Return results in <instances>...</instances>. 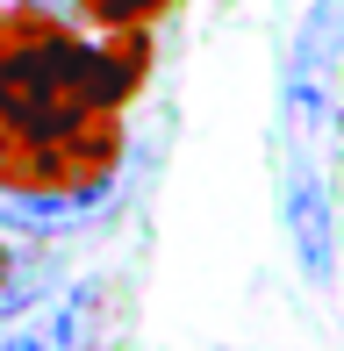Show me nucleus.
<instances>
[{
  "label": "nucleus",
  "instance_id": "423d86ee",
  "mask_svg": "<svg viewBox=\"0 0 344 351\" xmlns=\"http://www.w3.org/2000/svg\"><path fill=\"white\" fill-rule=\"evenodd\" d=\"M93 29H158L180 0H72Z\"/></svg>",
  "mask_w": 344,
  "mask_h": 351
},
{
  "label": "nucleus",
  "instance_id": "0eeeda50",
  "mask_svg": "<svg viewBox=\"0 0 344 351\" xmlns=\"http://www.w3.org/2000/svg\"><path fill=\"white\" fill-rule=\"evenodd\" d=\"M14 301H22V258L0 244V308H14Z\"/></svg>",
  "mask_w": 344,
  "mask_h": 351
},
{
  "label": "nucleus",
  "instance_id": "7ed1b4c3",
  "mask_svg": "<svg viewBox=\"0 0 344 351\" xmlns=\"http://www.w3.org/2000/svg\"><path fill=\"white\" fill-rule=\"evenodd\" d=\"M344 65V0H316L287 43V79H280V115L287 136L308 143L330 115V72Z\"/></svg>",
  "mask_w": 344,
  "mask_h": 351
},
{
  "label": "nucleus",
  "instance_id": "20e7f679",
  "mask_svg": "<svg viewBox=\"0 0 344 351\" xmlns=\"http://www.w3.org/2000/svg\"><path fill=\"white\" fill-rule=\"evenodd\" d=\"M115 323H122V287L79 280L65 294H51L43 308L0 323V351H108Z\"/></svg>",
  "mask_w": 344,
  "mask_h": 351
},
{
  "label": "nucleus",
  "instance_id": "39448f33",
  "mask_svg": "<svg viewBox=\"0 0 344 351\" xmlns=\"http://www.w3.org/2000/svg\"><path fill=\"white\" fill-rule=\"evenodd\" d=\"M280 215H287V244H294V265L308 273V287H337V208L308 158H287Z\"/></svg>",
  "mask_w": 344,
  "mask_h": 351
},
{
  "label": "nucleus",
  "instance_id": "f257e3e1",
  "mask_svg": "<svg viewBox=\"0 0 344 351\" xmlns=\"http://www.w3.org/2000/svg\"><path fill=\"white\" fill-rule=\"evenodd\" d=\"M151 79V29L72 36L51 8H0V130L122 115Z\"/></svg>",
  "mask_w": 344,
  "mask_h": 351
},
{
  "label": "nucleus",
  "instance_id": "f03ea898",
  "mask_svg": "<svg viewBox=\"0 0 344 351\" xmlns=\"http://www.w3.org/2000/svg\"><path fill=\"white\" fill-rule=\"evenodd\" d=\"M115 172H122V115H86L65 130H0V201L115 186Z\"/></svg>",
  "mask_w": 344,
  "mask_h": 351
}]
</instances>
